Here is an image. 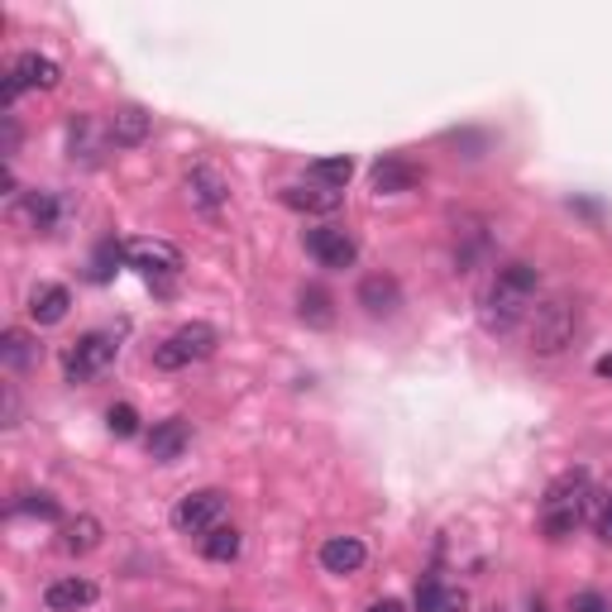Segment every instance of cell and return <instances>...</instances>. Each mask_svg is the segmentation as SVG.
I'll use <instances>...</instances> for the list:
<instances>
[{
    "instance_id": "cell-1",
    "label": "cell",
    "mask_w": 612,
    "mask_h": 612,
    "mask_svg": "<svg viewBox=\"0 0 612 612\" xmlns=\"http://www.w3.org/2000/svg\"><path fill=\"white\" fill-rule=\"evenodd\" d=\"M536 292H541V273H536V263H502V268L488 278L484 297H478V321H484V330L494 335H508L517 330L526 316L536 311Z\"/></svg>"
},
{
    "instance_id": "cell-2",
    "label": "cell",
    "mask_w": 612,
    "mask_h": 612,
    "mask_svg": "<svg viewBox=\"0 0 612 612\" xmlns=\"http://www.w3.org/2000/svg\"><path fill=\"white\" fill-rule=\"evenodd\" d=\"M589 502H594L589 474H579V470L560 474L541 498V532L550 541H565V536H574V526L589 517Z\"/></svg>"
},
{
    "instance_id": "cell-3",
    "label": "cell",
    "mask_w": 612,
    "mask_h": 612,
    "mask_svg": "<svg viewBox=\"0 0 612 612\" xmlns=\"http://www.w3.org/2000/svg\"><path fill=\"white\" fill-rule=\"evenodd\" d=\"M579 335V297L560 292L532 311V350L536 354H565Z\"/></svg>"
},
{
    "instance_id": "cell-4",
    "label": "cell",
    "mask_w": 612,
    "mask_h": 612,
    "mask_svg": "<svg viewBox=\"0 0 612 612\" xmlns=\"http://www.w3.org/2000/svg\"><path fill=\"white\" fill-rule=\"evenodd\" d=\"M215 345H221V330L207 326V321H191V326H177L167 340L153 350V369H163V374H177V369L187 364H201V359L215 354Z\"/></svg>"
},
{
    "instance_id": "cell-5",
    "label": "cell",
    "mask_w": 612,
    "mask_h": 612,
    "mask_svg": "<svg viewBox=\"0 0 612 612\" xmlns=\"http://www.w3.org/2000/svg\"><path fill=\"white\" fill-rule=\"evenodd\" d=\"M225 522H230V494H221V488H197V494L177 498L173 508V526L183 536H197V541Z\"/></svg>"
},
{
    "instance_id": "cell-6",
    "label": "cell",
    "mask_w": 612,
    "mask_h": 612,
    "mask_svg": "<svg viewBox=\"0 0 612 612\" xmlns=\"http://www.w3.org/2000/svg\"><path fill=\"white\" fill-rule=\"evenodd\" d=\"M115 354H120V335L115 330H87L63 354V374H67V383H91V378H101L105 369L115 364Z\"/></svg>"
},
{
    "instance_id": "cell-7",
    "label": "cell",
    "mask_w": 612,
    "mask_h": 612,
    "mask_svg": "<svg viewBox=\"0 0 612 612\" xmlns=\"http://www.w3.org/2000/svg\"><path fill=\"white\" fill-rule=\"evenodd\" d=\"M67 221V201L58 191H20L10 201V225L24 235H53Z\"/></svg>"
},
{
    "instance_id": "cell-8",
    "label": "cell",
    "mask_w": 612,
    "mask_h": 612,
    "mask_svg": "<svg viewBox=\"0 0 612 612\" xmlns=\"http://www.w3.org/2000/svg\"><path fill=\"white\" fill-rule=\"evenodd\" d=\"M58 82H63V67L53 63V58H43V53H20V58H10V67H5V111L20 101L24 91H53Z\"/></svg>"
},
{
    "instance_id": "cell-9",
    "label": "cell",
    "mask_w": 612,
    "mask_h": 612,
    "mask_svg": "<svg viewBox=\"0 0 612 612\" xmlns=\"http://www.w3.org/2000/svg\"><path fill=\"white\" fill-rule=\"evenodd\" d=\"M125 263L139 268L143 278H177V273H183V254H177V245H167V239H129Z\"/></svg>"
},
{
    "instance_id": "cell-10",
    "label": "cell",
    "mask_w": 612,
    "mask_h": 612,
    "mask_svg": "<svg viewBox=\"0 0 612 612\" xmlns=\"http://www.w3.org/2000/svg\"><path fill=\"white\" fill-rule=\"evenodd\" d=\"M183 191H187V201L197 207L201 215H221L225 211V201H230V177L221 173V167H211V163H197L191 173L183 177Z\"/></svg>"
},
{
    "instance_id": "cell-11",
    "label": "cell",
    "mask_w": 612,
    "mask_h": 612,
    "mask_svg": "<svg viewBox=\"0 0 612 612\" xmlns=\"http://www.w3.org/2000/svg\"><path fill=\"white\" fill-rule=\"evenodd\" d=\"M307 254L321 263V268H354L359 259V245L350 230H340V225H316V230H307Z\"/></svg>"
},
{
    "instance_id": "cell-12",
    "label": "cell",
    "mask_w": 612,
    "mask_h": 612,
    "mask_svg": "<svg viewBox=\"0 0 612 612\" xmlns=\"http://www.w3.org/2000/svg\"><path fill=\"white\" fill-rule=\"evenodd\" d=\"M422 183V167L407 163L402 153H383V159L369 167V187L378 191V197H402V191H412Z\"/></svg>"
},
{
    "instance_id": "cell-13",
    "label": "cell",
    "mask_w": 612,
    "mask_h": 612,
    "mask_svg": "<svg viewBox=\"0 0 612 612\" xmlns=\"http://www.w3.org/2000/svg\"><path fill=\"white\" fill-rule=\"evenodd\" d=\"M153 129V115L143 111V105H115L111 115H105V135H111L115 149H139L143 139H149Z\"/></svg>"
},
{
    "instance_id": "cell-14",
    "label": "cell",
    "mask_w": 612,
    "mask_h": 612,
    "mask_svg": "<svg viewBox=\"0 0 612 612\" xmlns=\"http://www.w3.org/2000/svg\"><path fill=\"white\" fill-rule=\"evenodd\" d=\"M283 207H292V211H302V215H330V211H340V201H345V191H335V187H321V183H287L283 191Z\"/></svg>"
},
{
    "instance_id": "cell-15",
    "label": "cell",
    "mask_w": 612,
    "mask_h": 612,
    "mask_svg": "<svg viewBox=\"0 0 612 612\" xmlns=\"http://www.w3.org/2000/svg\"><path fill=\"white\" fill-rule=\"evenodd\" d=\"M105 143H111V135L105 129H96V120L91 115H72V125H67V149H72V163H87L96 167L105 159Z\"/></svg>"
},
{
    "instance_id": "cell-16",
    "label": "cell",
    "mask_w": 612,
    "mask_h": 612,
    "mask_svg": "<svg viewBox=\"0 0 612 612\" xmlns=\"http://www.w3.org/2000/svg\"><path fill=\"white\" fill-rule=\"evenodd\" d=\"M359 307L369 311V316H398L402 307V287L392 273H369L364 283H359Z\"/></svg>"
},
{
    "instance_id": "cell-17",
    "label": "cell",
    "mask_w": 612,
    "mask_h": 612,
    "mask_svg": "<svg viewBox=\"0 0 612 612\" xmlns=\"http://www.w3.org/2000/svg\"><path fill=\"white\" fill-rule=\"evenodd\" d=\"M187 446H191V426L183 422V416H173V422H159V426L149 430V460H153V464L183 460Z\"/></svg>"
},
{
    "instance_id": "cell-18",
    "label": "cell",
    "mask_w": 612,
    "mask_h": 612,
    "mask_svg": "<svg viewBox=\"0 0 612 612\" xmlns=\"http://www.w3.org/2000/svg\"><path fill=\"white\" fill-rule=\"evenodd\" d=\"M91 603H96V584L77 579V574H72V579H53L43 589V608L48 612H77V608H91Z\"/></svg>"
},
{
    "instance_id": "cell-19",
    "label": "cell",
    "mask_w": 612,
    "mask_h": 612,
    "mask_svg": "<svg viewBox=\"0 0 612 612\" xmlns=\"http://www.w3.org/2000/svg\"><path fill=\"white\" fill-rule=\"evenodd\" d=\"M67 307H72V292L63 283H43V287H34V297H29V321L34 326H58V321L67 316Z\"/></svg>"
},
{
    "instance_id": "cell-20",
    "label": "cell",
    "mask_w": 612,
    "mask_h": 612,
    "mask_svg": "<svg viewBox=\"0 0 612 612\" xmlns=\"http://www.w3.org/2000/svg\"><path fill=\"white\" fill-rule=\"evenodd\" d=\"M364 560H369V550L359 536H330V541L321 546V565H326V574H354Z\"/></svg>"
},
{
    "instance_id": "cell-21",
    "label": "cell",
    "mask_w": 612,
    "mask_h": 612,
    "mask_svg": "<svg viewBox=\"0 0 612 612\" xmlns=\"http://www.w3.org/2000/svg\"><path fill=\"white\" fill-rule=\"evenodd\" d=\"M470 608V594L460 584H446V579H426L416 589V612H464Z\"/></svg>"
},
{
    "instance_id": "cell-22",
    "label": "cell",
    "mask_w": 612,
    "mask_h": 612,
    "mask_svg": "<svg viewBox=\"0 0 612 612\" xmlns=\"http://www.w3.org/2000/svg\"><path fill=\"white\" fill-rule=\"evenodd\" d=\"M101 536H105V526L96 522L91 512H82V517H72L63 526V541H58V546H63L67 555H91V550L101 546Z\"/></svg>"
},
{
    "instance_id": "cell-23",
    "label": "cell",
    "mask_w": 612,
    "mask_h": 612,
    "mask_svg": "<svg viewBox=\"0 0 612 612\" xmlns=\"http://www.w3.org/2000/svg\"><path fill=\"white\" fill-rule=\"evenodd\" d=\"M488 254V235H484V221H464V230L454 225V263L460 273H470L478 259Z\"/></svg>"
},
{
    "instance_id": "cell-24",
    "label": "cell",
    "mask_w": 612,
    "mask_h": 612,
    "mask_svg": "<svg viewBox=\"0 0 612 612\" xmlns=\"http://www.w3.org/2000/svg\"><path fill=\"white\" fill-rule=\"evenodd\" d=\"M197 546H201V555L207 560H215V565H230V560H239V550H245V536L225 522V526H215V532L201 536Z\"/></svg>"
},
{
    "instance_id": "cell-25",
    "label": "cell",
    "mask_w": 612,
    "mask_h": 612,
    "mask_svg": "<svg viewBox=\"0 0 612 612\" xmlns=\"http://www.w3.org/2000/svg\"><path fill=\"white\" fill-rule=\"evenodd\" d=\"M297 316H302L307 326H316V330L335 326V302H330L326 287H302V292H297Z\"/></svg>"
},
{
    "instance_id": "cell-26",
    "label": "cell",
    "mask_w": 612,
    "mask_h": 612,
    "mask_svg": "<svg viewBox=\"0 0 612 612\" xmlns=\"http://www.w3.org/2000/svg\"><path fill=\"white\" fill-rule=\"evenodd\" d=\"M0 359H5V369H29L34 359H39V345H34V335L29 330H20V326H10L5 335H0Z\"/></svg>"
},
{
    "instance_id": "cell-27",
    "label": "cell",
    "mask_w": 612,
    "mask_h": 612,
    "mask_svg": "<svg viewBox=\"0 0 612 612\" xmlns=\"http://www.w3.org/2000/svg\"><path fill=\"white\" fill-rule=\"evenodd\" d=\"M307 177H311V183H321V187L345 191V183L354 177V159H345V153H340V159H316L307 167Z\"/></svg>"
},
{
    "instance_id": "cell-28",
    "label": "cell",
    "mask_w": 612,
    "mask_h": 612,
    "mask_svg": "<svg viewBox=\"0 0 612 612\" xmlns=\"http://www.w3.org/2000/svg\"><path fill=\"white\" fill-rule=\"evenodd\" d=\"M15 512H29V517H43V522H58L63 508H58L53 494H20L15 498Z\"/></svg>"
},
{
    "instance_id": "cell-29",
    "label": "cell",
    "mask_w": 612,
    "mask_h": 612,
    "mask_svg": "<svg viewBox=\"0 0 612 612\" xmlns=\"http://www.w3.org/2000/svg\"><path fill=\"white\" fill-rule=\"evenodd\" d=\"M120 259H125V249H120L115 239H101V245H96V254H91V283H105V278H111Z\"/></svg>"
},
{
    "instance_id": "cell-30",
    "label": "cell",
    "mask_w": 612,
    "mask_h": 612,
    "mask_svg": "<svg viewBox=\"0 0 612 612\" xmlns=\"http://www.w3.org/2000/svg\"><path fill=\"white\" fill-rule=\"evenodd\" d=\"M105 426H111L115 436H135V430H139V412L129 402H115L111 412H105Z\"/></svg>"
},
{
    "instance_id": "cell-31",
    "label": "cell",
    "mask_w": 612,
    "mask_h": 612,
    "mask_svg": "<svg viewBox=\"0 0 612 612\" xmlns=\"http://www.w3.org/2000/svg\"><path fill=\"white\" fill-rule=\"evenodd\" d=\"M589 512H594V522H598V536L612 546V494H594Z\"/></svg>"
},
{
    "instance_id": "cell-32",
    "label": "cell",
    "mask_w": 612,
    "mask_h": 612,
    "mask_svg": "<svg viewBox=\"0 0 612 612\" xmlns=\"http://www.w3.org/2000/svg\"><path fill=\"white\" fill-rule=\"evenodd\" d=\"M570 612H608V598L594 594V589H584V594L570 598Z\"/></svg>"
},
{
    "instance_id": "cell-33",
    "label": "cell",
    "mask_w": 612,
    "mask_h": 612,
    "mask_svg": "<svg viewBox=\"0 0 612 612\" xmlns=\"http://www.w3.org/2000/svg\"><path fill=\"white\" fill-rule=\"evenodd\" d=\"M20 422V398H15V388L5 383V426H15Z\"/></svg>"
},
{
    "instance_id": "cell-34",
    "label": "cell",
    "mask_w": 612,
    "mask_h": 612,
    "mask_svg": "<svg viewBox=\"0 0 612 612\" xmlns=\"http://www.w3.org/2000/svg\"><path fill=\"white\" fill-rule=\"evenodd\" d=\"M369 612H407V608L398 603V598H378V603H374V608H369Z\"/></svg>"
},
{
    "instance_id": "cell-35",
    "label": "cell",
    "mask_w": 612,
    "mask_h": 612,
    "mask_svg": "<svg viewBox=\"0 0 612 612\" xmlns=\"http://www.w3.org/2000/svg\"><path fill=\"white\" fill-rule=\"evenodd\" d=\"M594 374H598V378H612V354H603V359H598V364H594Z\"/></svg>"
},
{
    "instance_id": "cell-36",
    "label": "cell",
    "mask_w": 612,
    "mask_h": 612,
    "mask_svg": "<svg viewBox=\"0 0 612 612\" xmlns=\"http://www.w3.org/2000/svg\"><path fill=\"white\" fill-rule=\"evenodd\" d=\"M484 612H508V608H502V603H494V608H484Z\"/></svg>"
},
{
    "instance_id": "cell-37",
    "label": "cell",
    "mask_w": 612,
    "mask_h": 612,
    "mask_svg": "<svg viewBox=\"0 0 612 612\" xmlns=\"http://www.w3.org/2000/svg\"><path fill=\"white\" fill-rule=\"evenodd\" d=\"M532 612H546V603H536V608H532Z\"/></svg>"
}]
</instances>
